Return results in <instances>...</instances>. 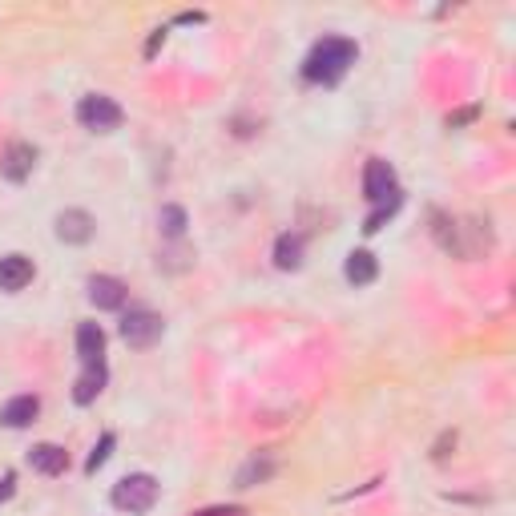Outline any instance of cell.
<instances>
[{"mask_svg":"<svg viewBox=\"0 0 516 516\" xmlns=\"http://www.w3.org/2000/svg\"><path fill=\"white\" fill-rule=\"evenodd\" d=\"M37 411H40L37 395H16V400H8L4 408H0V424L4 427H29L32 419H37Z\"/></svg>","mask_w":516,"mask_h":516,"instance_id":"obj_12","label":"cell"},{"mask_svg":"<svg viewBox=\"0 0 516 516\" xmlns=\"http://www.w3.org/2000/svg\"><path fill=\"white\" fill-rule=\"evenodd\" d=\"M53 226H56V238L69 242V246H85V242L93 238V230H97V222H93L89 210H61Z\"/></svg>","mask_w":516,"mask_h":516,"instance_id":"obj_6","label":"cell"},{"mask_svg":"<svg viewBox=\"0 0 516 516\" xmlns=\"http://www.w3.org/2000/svg\"><path fill=\"white\" fill-rule=\"evenodd\" d=\"M343 274H347V282H355V287H367V282H375V274H379L375 254H371V250H351V254H347V262H343Z\"/></svg>","mask_w":516,"mask_h":516,"instance_id":"obj_13","label":"cell"},{"mask_svg":"<svg viewBox=\"0 0 516 516\" xmlns=\"http://www.w3.org/2000/svg\"><path fill=\"white\" fill-rule=\"evenodd\" d=\"M13 484H16V476H13V472H8L4 480H0V504H4V500L13 496Z\"/></svg>","mask_w":516,"mask_h":516,"instance_id":"obj_21","label":"cell"},{"mask_svg":"<svg viewBox=\"0 0 516 516\" xmlns=\"http://www.w3.org/2000/svg\"><path fill=\"white\" fill-rule=\"evenodd\" d=\"M158 226H161L166 238H182V234H185V210L182 206H161Z\"/></svg>","mask_w":516,"mask_h":516,"instance_id":"obj_17","label":"cell"},{"mask_svg":"<svg viewBox=\"0 0 516 516\" xmlns=\"http://www.w3.org/2000/svg\"><path fill=\"white\" fill-rule=\"evenodd\" d=\"M363 194H367V202H375V206H383V202H391L395 194V169L387 166L383 158H371L367 169H363Z\"/></svg>","mask_w":516,"mask_h":516,"instance_id":"obj_5","label":"cell"},{"mask_svg":"<svg viewBox=\"0 0 516 516\" xmlns=\"http://www.w3.org/2000/svg\"><path fill=\"white\" fill-rule=\"evenodd\" d=\"M105 363H97V367H85L77 375V383H73V400L81 403V408H85V403H93L97 395H101V387H105Z\"/></svg>","mask_w":516,"mask_h":516,"instance_id":"obj_14","label":"cell"},{"mask_svg":"<svg viewBox=\"0 0 516 516\" xmlns=\"http://www.w3.org/2000/svg\"><path fill=\"white\" fill-rule=\"evenodd\" d=\"M274 266H279V271H298V266H303V238H298V234H282V238L274 242Z\"/></svg>","mask_w":516,"mask_h":516,"instance_id":"obj_15","label":"cell"},{"mask_svg":"<svg viewBox=\"0 0 516 516\" xmlns=\"http://www.w3.org/2000/svg\"><path fill=\"white\" fill-rule=\"evenodd\" d=\"M161 331H166V322H161V314L153 311H129L125 319H121V339H125L133 351H150L153 343L161 339Z\"/></svg>","mask_w":516,"mask_h":516,"instance_id":"obj_4","label":"cell"},{"mask_svg":"<svg viewBox=\"0 0 516 516\" xmlns=\"http://www.w3.org/2000/svg\"><path fill=\"white\" fill-rule=\"evenodd\" d=\"M395 210H400V194H395L391 202H383V206H375V214H367V222H363V230H367V234H375L379 226H383L387 218L395 214Z\"/></svg>","mask_w":516,"mask_h":516,"instance_id":"obj_18","label":"cell"},{"mask_svg":"<svg viewBox=\"0 0 516 516\" xmlns=\"http://www.w3.org/2000/svg\"><path fill=\"white\" fill-rule=\"evenodd\" d=\"M77 121L85 129H93V133H109V129H117L121 121H125V113H121V105L113 101V97L89 93L77 101Z\"/></svg>","mask_w":516,"mask_h":516,"instance_id":"obj_3","label":"cell"},{"mask_svg":"<svg viewBox=\"0 0 516 516\" xmlns=\"http://www.w3.org/2000/svg\"><path fill=\"white\" fill-rule=\"evenodd\" d=\"M32 274H37L32 258H24V254H4V258H0V290H8V295H16V290L29 287Z\"/></svg>","mask_w":516,"mask_h":516,"instance_id":"obj_9","label":"cell"},{"mask_svg":"<svg viewBox=\"0 0 516 516\" xmlns=\"http://www.w3.org/2000/svg\"><path fill=\"white\" fill-rule=\"evenodd\" d=\"M77 355L85 367H97L105 355V331L97 327V322H81L77 327Z\"/></svg>","mask_w":516,"mask_h":516,"instance_id":"obj_10","label":"cell"},{"mask_svg":"<svg viewBox=\"0 0 516 516\" xmlns=\"http://www.w3.org/2000/svg\"><path fill=\"white\" fill-rule=\"evenodd\" d=\"M113 443H117V440H113V432H105V435H101V440H97L93 456H89V460H85V472H97V468H101V464H105V460H109V448H113Z\"/></svg>","mask_w":516,"mask_h":516,"instance_id":"obj_19","label":"cell"},{"mask_svg":"<svg viewBox=\"0 0 516 516\" xmlns=\"http://www.w3.org/2000/svg\"><path fill=\"white\" fill-rule=\"evenodd\" d=\"M274 476V460L271 456H250L246 464L238 468V488H254V484L271 480Z\"/></svg>","mask_w":516,"mask_h":516,"instance_id":"obj_16","label":"cell"},{"mask_svg":"<svg viewBox=\"0 0 516 516\" xmlns=\"http://www.w3.org/2000/svg\"><path fill=\"white\" fill-rule=\"evenodd\" d=\"M194 516H242V508L238 504H222V508H202V512H194Z\"/></svg>","mask_w":516,"mask_h":516,"instance_id":"obj_20","label":"cell"},{"mask_svg":"<svg viewBox=\"0 0 516 516\" xmlns=\"http://www.w3.org/2000/svg\"><path fill=\"white\" fill-rule=\"evenodd\" d=\"M113 508H121V512L129 516H142L150 512L153 504H158V480H153L150 472H129L125 480L113 484Z\"/></svg>","mask_w":516,"mask_h":516,"instance_id":"obj_2","label":"cell"},{"mask_svg":"<svg viewBox=\"0 0 516 516\" xmlns=\"http://www.w3.org/2000/svg\"><path fill=\"white\" fill-rule=\"evenodd\" d=\"M355 56H359V45H355V40L322 37V40H314V48L306 53L303 77L311 81V85H339V81L347 77V69L355 64Z\"/></svg>","mask_w":516,"mask_h":516,"instance_id":"obj_1","label":"cell"},{"mask_svg":"<svg viewBox=\"0 0 516 516\" xmlns=\"http://www.w3.org/2000/svg\"><path fill=\"white\" fill-rule=\"evenodd\" d=\"M29 464L45 476H61L64 468H69V452H64L61 443H37V448L29 452Z\"/></svg>","mask_w":516,"mask_h":516,"instance_id":"obj_11","label":"cell"},{"mask_svg":"<svg viewBox=\"0 0 516 516\" xmlns=\"http://www.w3.org/2000/svg\"><path fill=\"white\" fill-rule=\"evenodd\" d=\"M32 166H37V150H32L29 142H13L4 150V158H0V174H4L8 182H24V177L32 174Z\"/></svg>","mask_w":516,"mask_h":516,"instance_id":"obj_8","label":"cell"},{"mask_svg":"<svg viewBox=\"0 0 516 516\" xmlns=\"http://www.w3.org/2000/svg\"><path fill=\"white\" fill-rule=\"evenodd\" d=\"M85 290L97 311H121V306H125V282L113 279V274H93Z\"/></svg>","mask_w":516,"mask_h":516,"instance_id":"obj_7","label":"cell"},{"mask_svg":"<svg viewBox=\"0 0 516 516\" xmlns=\"http://www.w3.org/2000/svg\"><path fill=\"white\" fill-rule=\"evenodd\" d=\"M476 117V109H464V113H456V117H448V125H460V121H472Z\"/></svg>","mask_w":516,"mask_h":516,"instance_id":"obj_22","label":"cell"}]
</instances>
